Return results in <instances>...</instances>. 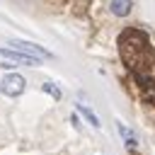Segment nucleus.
Returning <instances> with one entry per match:
<instances>
[{
  "label": "nucleus",
  "mask_w": 155,
  "mask_h": 155,
  "mask_svg": "<svg viewBox=\"0 0 155 155\" xmlns=\"http://www.w3.org/2000/svg\"><path fill=\"white\" fill-rule=\"evenodd\" d=\"M24 87H27V80H24L19 73H7V75L2 78V82H0V90H2L7 97H19V94L24 92Z\"/></svg>",
  "instance_id": "1"
},
{
  "label": "nucleus",
  "mask_w": 155,
  "mask_h": 155,
  "mask_svg": "<svg viewBox=\"0 0 155 155\" xmlns=\"http://www.w3.org/2000/svg\"><path fill=\"white\" fill-rule=\"evenodd\" d=\"M15 51H19V53H24V56H29V58H51V51H46L44 46H39V44H31V41H12L10 44Z\"/></svg>",
  "instance_id": "2"
},
{
  "label": "nucleus",
  "mask_w": 155,
  "mask_h": 155,
  "mask_svg": "<svg viewBox=\"0 0 155 155\" xmlns=\"http://www.w3.org/2000/svg\"><path fill=\"white\" fill-rule=\"evenodd\" d=\"M0 56L5 61H10V63H22V65H36L39 63L36 58H29V56H24V53H19L15 48H0Z\"/></svg>",
  "instance_id": "3"
},
{
  "label": "nucleus",
  "mask_w": 155,
  "mask_h": 155,
  "mask_svg": "<svg viewBox=\"0 0 155 155\" xmlns=\"http://www.w3.org/2000/svg\"><path fill=\"white\" fill-rule=\"evenodd\" d=\"M109 10H111L114 17H128L131 10H133V0H111Z\"/></svg>",
  "instance_id": "4"
},
{
  "label": "nucleus",
  "mask_w": 155,
  "mask_h": 155,
  "mask_svg": "<svg viewBox=\"0 0 155 155\" xmlns=\"http://www.w3.org/2000/svg\"><path fill=\"white\" fill-rule=\"evenodd\" d=\"M78 111H80V114L87 119V124H92L94 128H99V119H97V114H94L90 107H85V104H78Z\"/></svg>",
  "instance_id": "5"
},
{
  "label": "nucleus",
  "mask_w": 155,
  "mask_h": 155,
  "mask_svg": "<svg viewBox=\"0 0 155 155\" xmlns=\"http://www.w3.org/2000/svg\"><path fill=\"white\" fill-rule=\"evenodd\" d=\"M41 90H44V92H48L53 99H61V90H58L53 82H44V85H41Z\"/></svg>",
  "instance_id": "6"
}]
</instances>
